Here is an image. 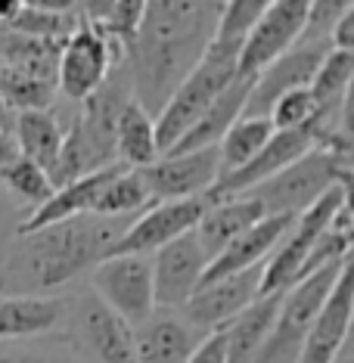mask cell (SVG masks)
<instances>
[{"instance_id":"6da1fadb","label":"cell","mask_w":354,"mask_h":363,"mask_svg":"<svg viewBox=\"0 0 354 363\" xmlns=\"http://www.w3.org/2000/svg\"><path fill=\"white\" fill-rule=\"evenodd\" d=\"M221 0H146L143 19L125 47L131 94L150 115L168 103L218 35Z\"/></svg>"},{"instance_id":"7a4b0ae2","label":"cell","mask_w":354,"mask_h":363,"mask_svg":"<svg viewBox=\"0 0 354 363\" xmlns=\"http://www.w3.org/2000/svg\"><path fill=\"white\" fill-rule=\"evenodd\" d=\"M131 220L75 214L13 236L0 258V295H56L109 258Z\"/></svg>"},{"instance_id":"3957f363","label":"cell","mask_w":354,"mask_h":363,"mask_svg":"<svg viewBox=\"0 0 354 363\" xmlns=\"http://www.w3.org/2000/svg\"><path fill=\"white\" fill-rule=\"evenodd\" d=\"M240 50H243V40L215 38L209 44V50H205V56L196 62V69L177 84V90L168 96V103L153 118L159 155L168 152L202 118V112L218 100L221 90L240 75Z\"/></svg>"},{"instance_id":"277c9868","label":"cell","mask_w":354,"mask_h":363,"mask_svg":"<svg viewBox=\"0 0 354 363\" xmlns=\"http://www.w3.org/2000/svg\"><path fill=\"white\" fill-rule=\"evenodd\" d=\"M62 342L81 363H134V326L96 298L90 286L65 295Z\"/></svg>"},{"instance_id":"5b68a950","label":"cell","mask_w":354,"mask_h":363,"mask_svg":"<svg viewBox=\"0 0 354 363\" xmlns=\"http://www.w3.org/2000/svg\"><path fill=\"white\" fill-rule=\"evenodd\" d=\"M333 186H351V155H339L314 146L302 159L286 164L280 174L249 189L245 196L258 202L265 214H302L311 202H317Z\"/></svg>"},{"instance_id":"8992f818","label":"cell","mask_w":354,"mask_h":363,"mask_svg":"<svg viewBox=\"0 0 354 363\" xmlns=\"http://www.w3.org/2000/svg\"><path fill=\"white\" fill-rule=\"evenodd\" d=\"M348 261H351V255L342 261H336V264H326V267L314 270V274H308L295 286L286 289L283 298H280V311H277L274 326H270L265 345L258 348L252 363H295L299 360V351H302L304 338H308V329L314 323L317 311L323 308V301L336 283V277H339V270Z\"/></svg>"},{"instance_id":"52a82bcc","label":"cell","mask_w":354,"mask_h":363,"mask_svg":"<svg viewBox=\"0 0 354 363\" xmlns=\"http://www.w3.org/2000/svg\"><path fill=\"white\" fill-rule=\"evenodd\" d=\"M348 196H351L348 186H333L292 220V227L286 230V236L280 239V245L265 261V270H261V295L286 292L289 286H295L308 252L314 249V242L326 233L333 214L339 211V205L348 202Z\"/></svg>"},{"instance_id":"ba28073f","label":"cell","mask_w":354,"mask_h":363,"mask_svg":"<svg viewBox=\"0 0 354 363\" xmlns=\"http://www.w3.org/2000/svg\"><path fill=\"white\" fill-rule=\"evenodd\" d=\"M125 60V47L103 28L81 26L62 40L56 65V96L78 106L106 81L115 62Z\"/></svg>"},{"instance_id":"9c48e42d","label":"cell","mask_w":354,"mask_h":363,"mask_svg":"<svg viewBox=\"0 0 354 363\" xmlns=\"http://www.w3.org/2000/svg\"><path fill=\"white\" fill-rule=\"evenodd\" d=\"M90 289L131 326H140L155 311L150 255H109L90 270Z\"/></svg>"},{"instance_id":"30bf717a","label":"cell","mask_w":354,"mask_h":363,"mask_svg":"<svg viewBox=\"0 0 354 363\" xmlns=\"http://www.w3.org/2000/svg\"><path fill=\"white\" fill-rule=\"evenodd\" d=\"M329 50H333L329 40H295L286 53H280L261 72H255L252 90L243 106V118H267L270 106L283 94L299 87H311L320 62L326 60Z\"/></svg>"},{"instance_id":"8fae6325","label":"cell","mask_w":354,"mask_h":363,"mask_svg":"<svg viewBox=\"0 0 354 363\" xmlns=\"http://www.w3.org/2000/svg\"><path fill=\"white\" fill-rule=\"evenodd\" d=\"M153 298L155 308L162 311H180L190 295L199 289L202 274L209 267V258H205L199 239L190 230V233L171 239L168 245L153 252Z\"/></svg>"},{"instance_id":"7c38bea8","label":"cell","mask_w":354,"mask_h":363,"mask_svg":"<svg viewBox=\"0 0 354 363\" xmlns=\"http://www.w3.org/2000/svg\"><path fill=\"white\" fill-rule=\"evenodd\" d=\"M153 202H177L199 199L218 184V150H196L180 155H159L153 164L140 168Z\"/></svg>"},{"instance_id":"4fadbf2b","label":"cell","mask_w":354,"mask_h":363,"mask_svg":"<svg viewBox=\"0 0 354 363\" xmlns=\"http://www.w3.org/2000/svg\"><path fill=\"white\" fill-rule=\"evenodd\" d=\"M351 313H354V279L348 261L336 277L323 308L317 311L295 363H339L348 354Z\"/></svg>"},{"instance_id":"5bb4252c","label":"cell","mask_w":354,"mask_h":363,"mask_svg":"<svg viewBox=\"0 0 354 363\" xmlns=\"http://www.w3.org/2000/svg\"><path fill=\"white\" fill-rule=\"evenodd\" d=\"M261 270H265V264L199 286L190 295V301L180 308V317L193 329H199V333H211V329L227 326L236 313L249 308L261 295Z\"/></svg>"},{"instance_id":"9a60e30c","label":"cell","mask_w":354,"mask_h":363,"mask_svg":"<svg viewBox=\"0 0 354 363\" xmlns=\"http://www.w3.org/2000/svg\"><path fill=\"white\" fill-rule=\"evenodd\" d=\"M209 211V199H177V202H155L140 211L131 227L115 242L112 255H153L155 249L168 245L171 239L190 233Z\"/></svg>"},{"instance_id":"2e32d148","label":"cell","mask_w":354,"mask_h":363,"mask_svg":"<svg viewBox=\"0 0 354 363\" xmlns=\"http://www.w3.org/2000/svg\"><path fill=\"white\" fill-rule=\"evenodd\" d=\"M308 150H314V143H311V137L304 128L302 130H274L267 143L261 146L243 168L230 171V174H221L218 184L209 189L205 199H209V205H215V202H227V199H236V196H245L249 189H255L258 184H265V180L280 174L286 164L302 159Z\"/></svg>"},{"instance_id":"e0dca14e","label":"cell","mask_w":354,"mask_h":363,"mask_svg":"<svg viewBox=\"0 0 354 363\" xmlns=\"http://www.w3.org/2000/svg\"><path fill=\"white\" fill-rule=\"evenodd\" d=\"M299 214H265L255 227H249L243 236H236L230 245H224L215 258L209 261L202 274V283H211V279H221V277H230V274H240V270H249V267H258L270 258V252L280 245V239L286 236V230L292 227V220Z\"/></svg>"},{"instance_id":"ac0fdd59","label":"cell","mask_w":354,"mask_h":363,"mask_svg":"<svg viewBox=\"0 0 354 363\" xmlns=\"http://www.w3.org/2000/svg\"><path fill=\"white\" fill-rule=\"evenodd\" d=\"M202 335L177 311L159 308L134 326V363H187Z\"/></svg>"},{"instance_id":"d6986e66","label":"cell","mask_w":354,"mask_h":363,"mask_svg":"<svg viewBox=\"0 0 354 363\" xmlns=\"http://www.w3.org/2000/svg\"><path fill=\"white\" fill-rule=\"evenodd\" d=\"M65 295H0V345L62 329Z\"/></svg>"},{"instance_id":"ffe728a7","label":"cell","mask_w":354,"mask_h":363,"mask_svg":"<svg viewBox=\"0 0 354 363\" xmlns=\"http://www.w3.org/2000/svg\"><path fill=\"white\" fill-rule=\"evenodd\" d=\"M252 78L255 75H236L230 84L218 94V100L202 112V118L187 130L184 137L171 146L168 152L162 155H180V152H196V150H215V146L224 140V134L233 128L236 118H243V106L245 96L252 90Z\"/></svg>"},{"instance_id":"44dd1931","label":"cell","mask_w":354,"mask_h":363,"mask_svg":"<svg viewBox=\"0 0 354 363\" xmlns=\"http://www.w3.org/2000/svg\"><path fill=\"white\" fill-rule=\"evenodd\" d=\"M121 168H125V164L115 162V164H109V168H100V171H94V174H84V177L72 180V184L53 189L50 199H47L44 205H38L35 211H28L26 218L19 220L16 236L31 233V230H40L47 224H56V220L75 218V214H90L96 196H100V189L109 184L112 174H115V171H121Z\"/></svg>"},{"instance_id":"7402d4cb","label":"cell","mask_w":354,"mask_h":363,"mask_svg":"<svg viewBox=\"0 0 354 363\" xmlns=\"http://www.w3.org/2000/svg\"><path fill=\"white\" fill-rule=\"evenodd\" d=\"M265 218V208H261L249 196H240V199H227V202H215L209 205V211L202 214V220L196 224V239H199L205 258H215V255L230 245L236 236H243L249 227H255Z\"/></svg>"},{"instance_id":"603a6c76","label":"cell","mask_w":354,"mask_h":363,"mask_svg":"<svg viewBox=\"0 0 354 363\" xmlns=\"http://www.w3.org/2000/svg\"><path fill=\"white\" fill-rule=\"evenodd\" d=\"M13 137L19 146V155L35 162L53 184L56 159L62 146V118L53 109L47 112H16L13 115Z\"/></svg>"},{"instance_id":"cb8c5ba5","label":"cell","mask_w":354,"mask_h":363,"mask_svg":"<svg viewBox=\"0 0 354 363\" xmlns=\"http://www.w3.org/2000/svg\"><path fill=\"white\" fill-rule=\"evenodd\" d=\"M280 298L283 292L274 295H258L249 308H243L233 320L224 326L227 333V363H252L258 348L265 345L280 311Z\"/></svg>"},{"instance_id":"d4e9b609","label":"cell","mask_w":354,"mask_h":363,"mask_svg":"<svg viewBox=\"0 0 354 363\" xmlns=\"http://www.w3.org/2000/svg\"><path fill=\"white\" fill-rule=\"evenodd\" d=\"M62 40H40L19 35L13 28L0 26V65L13 72H22L28 78H38L44 84L56 87V65H60Z\"/></svg>"},{"instance_id":"484cf974","label":"cell","mask_w":354,"mask_h":363,"mask_svg":"<svg viewBox=\"0 0 354 363\" xmlns=\"http://www.w3.org/2000/svg\"><path fill=\"white\" fill-rule=\"evenodd\" d=\"M159 159L155 146V121L137 100H131L118 115L115 125V162L131 171H140Z\"/></svg>"},{"instance_id":"4316f807","label":"cell","mask_w":354,"mask_h":363,"mask_svg":"<svg viewBox=\"0 0 354 363\" xmlns=\"http://www.w3.org/2000/svg\"><path fill=\"white\" fill-rule=\"evenodd\" d=\"M150 205H155L150 199V189H146L140 171L121 168L115 171L112 180L100 189L90 214H100V218H137L140 211H146Z\"/></svg>"},{"instance_id":"83f0119b","label":"cell","mask_w":354,"mask_h":363,"mask_svg":"<svg viewBox=\"0 0 354 363\" xmlns=\"http://www.w3.org/2000/svg\"><path fill=\"white\" fill-rule=\"evenodd\" d=\"M0 189L6 193L16 208L22 211H35L38 205H44L53 196V184L35 162H28L26 155H19L16 162H10L6 168H0Z\"/></svg>"},{"instance_id":"f1b7e54d","label":"cell","mask_w":354,"mask_h":363,"mask_svg":"<svg viewBox=\"0 0 354 363\" xmlns=\"http://www.w3.org/2000/svg\"><path fill=\"white\" fill-rule=\"evenodd\" d=\"M270 134H274L270 118H236L233 128L224 134V140L215 146L221 174H230V171L243 168V164L267 143Z\"/></svg>"},{"instance_id":"f546056e","label":"cell","mask_w":354,"mask_h":363,"mask_svg":"<svg viewBox=\"0 0 354 363\" xmlns=\"http://www.w3.org/2000/svg\"><path fill=\"white\" fill-rule=\"evenodd\" d=\"M0 100L16 115V112H47L53 109L60 96H56L53 84H44L38 78H28L22 72L0 65Z\"/></svg>"},{"instance_id":"4dcf8cb0","label":"cell","mask_w":354,"mask_h":363,"mask_svg":"<svg viewBox=\"0 0 354 363\" xmlns=\"http://www.w3.org/2000/svg\"><path fill=\"white\" fill-rule=\"evenodd\" d=\"M81 26H84V19H81L78 13L56 16V13H38V10H26V6H22V13L4 28H13V31H19V35L40 38V40H65Z\"/></svg>"},{"instance_id":"1f68e13d","label":"cell","mask_w":354,"mask_h":363,"mask_svg":"<svg viewBox=\"0 0 354 363\" xmlns=\"http://www.w3.org/2000/svg\"><path fill=\"white\" fill-rule=\"evenodd\" d=\"M274 0H221V16H218V35L230 40H245V35L258 26L261 16Z\"/></svg>"},{"instance_id":"d6a6232c","label":"cell","mask_w":354,"mask_h":363,"mask_svg":"<svg viewBox=\"0 0 354 363\" xmlns=\"http://www.w3.org/2000/svg\"><path fill=\"white\" fill-rule=\"evenodd\" d=\"M317 112V103L314 96H311L308 87H299V90H289V94H283L280 100L270 106V125L274 130H302L311 125V118H314Z\"/></svg>"},{"instance_id":"836d02e7","label":"cell","mask_w":354,"mask_h":363,"mask_svg":"<svg viewBox=\"0 0 354 363\" xmlns=\"http://www.w3.org/2000/svg\"><path fill=\"white\" fill-rule=\"evenodd\" d=\"M354 10V0H311L308 26H304L299 40H329V28Z\"/></svg>"},{"instance_id":"e575fe53","label":"cell","mask_w":354,"mask_h":363,"mask_svg":"<svg viewBox=\"0 0 354 363\" xmlns=\"http://www.w3.org/2000/svg\"><path fill=\"white\" fill-rule=\"evenodd\" d=\"M0 363H81L69 345L62 348H47V345H16L4 342L0 345Z\"/></svg>"},{"instance_id":"d590c367","label":"cell","mask_w":354,"mask_h":363,"mask_svg":"<svg viewBox=\"0 0 354 363\" xmlns=\"http://www.w3.org/2000/svg\"><path fill=\"white\" fill-rule=\"evenodd\" d=\"M143 10H146V0H115L109 22L103 26V31L118 40L121 47H128L140 26V19H143Z\"/></svg>"},{"instance_id":"8d00e7d4","label":"cell","mask_w":354,"mask_h":363,"mask_svg":"<svg viewBox=\"0 0 354 363\" xmlns=\"http://www.w3.org/2000/svg\"><path fill=\"white\" fill-rule=\"evenodd\" d=\"M187 363H227V333H224V326L205 333L202 342L196 345L193 354L187 357Z\"/></svg>"},{"instance_id":"74e56055","label":"cell","mask_w":354,"mask_h":363,"mask_svg":"<svg viewBox=\"0 0 354 363\" xmlns=\"http://www.w3.org/2000/svg\"><path fill=\"white\" fill-rule=\"evenodd\" d=\"M22 218H26V211L16 208V205L6 199L4 189H0V258H4V252H6V242L16 236V227H19Z\"/></svg>"},{"instance_id":"f35d334b","label":"cell","mask_w":354,"mask_h":363,"mask_svg":"<svg viewBox=\"0 0 354 363\" xmlns=\"http://www.w3.org/2000/svg\"><path fill=\"white\" fill-rule=\"evenodd\" d=\"M112 6H115V0H78V16L84 19V26L103 28L109 22Z\"/></svg>"},{"instance_id":"ab89813d","label":"cell","mask_w":354,"mask_h":363,"mask_svg":"<svg viewBox=\"0 0 354 363\" xmlns=\"http://www.w3.org/2000/svg\"><path fill=\"white\" fill-rule=\"evenodd\" d=\"M329 47H333V50L354 53V10L345 13L342 19L329 28Z\"/></svg>"},{"instance_id":"60d3db41","label":"cell","mask_w":354,"mask_h":363,"mask_svg":"<svg viewBox=\"0 0 354 363\" xmlns=\"http://www.w3.org/2000/svg\"><path fill=\"white\" fill-rule=\"evenodd\" d=\"M22 6L38 13H56V16L78 13V0H22Z\"/></svg>"},{"instance_id":"b9f144b4","label":"cell","mask_w":354,"mask_h":363,"mask_svg":"<svg viewBox=\"0 0 354 363\" xmlns=\"http://www.w3.org/2000/svg\"><path fill=\"white\" fill-rule=\"evenodd\" d=\"M16 159H19V146H16L13 130H0V168H6Z\"/></svg>"},{"instance_id":"7bdbcfd3","label":"cell","mask_w":354,"mask_h":363,"mask_svg":"<svg viewBox=\"0 0 354 363\" xmlns=\"http://www.w3.org/2000/svg\"><path fill=\"white\" fill-rule=\"evenodd\" d=\"M22 13V0H0V26H10Z\"/></svg>"},{"instance_id":"ee69618b","label":"cell","mask_w":354,"mask_h":363,"mask_svg":"<svg viewBox=\"0 0 354 363\" xmlns=\"http://www.w3.org/2000/svg\"><path fill=\"white\" fill-rule=\"evenodd\" d=\"M0 130H13V112L6 109L4 100H0Z\"/></svg>"}]
</instances>
